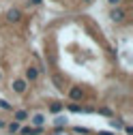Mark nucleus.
Masks as SVG:
<instances>
[{
    "mask_svg": "<svg viewBox=\"0 0 133 135\" xmlns=\"http://www.w3.org/2000/svg\"><path fill=\"white\" fill-rule=\"evenodd\" d=\"M24 81H15V90H17V92H24Z\"/></svg>",
    "mask_w": 133,
    "mask_h": 135,
    "instance_id": "obj_1",
    "label": "nucleus"
},
{
    "mask_svg": "<svg viewBox=\"0 0 133 135\" xmlns=\"http://www.w3.org/2000/svg\"><path fill=\"white\" fill-rule=\"evenodd\" d=\"M71 97H73V99H79V97H82V90H79V88H73V90H71Z\"/></svg>",
    "mask_w": 133,
    "mask_h": 135,
    "instance_id": "obj_2",
    "label": "nucleus"
},
{
    "mask_svg": "<svg viewBox=\"0 0 133 135\" xmlns=\"http://www.w3.org/2000/svg\"><path fill=\"white\" fill-rule=\"evenodd\" d=\"M15 118H17V120H24V118H26V112H17V116H15Z\"/></svg>",
    "mask_w": 133,
    "mask_h": 135,
    "instance_id": "obj_3",
    "label": "nucleus"
},
{
    "mask_svg": "<svg viewBox=\"0 0 133 135\" xmlns=\"http://www.w3.org/2000/svg\"><path fill=\"white\" fill-rule=\"evenodd\" d=\"M35 122H37V124H41V122H43V116H41V114H37V116H35Z\"/></svg>",
    "mask_w": 133,
    "mask_h": 135,
    "instance_id": "obj_4",
    "label": "nucleus"
}]
</instances>
